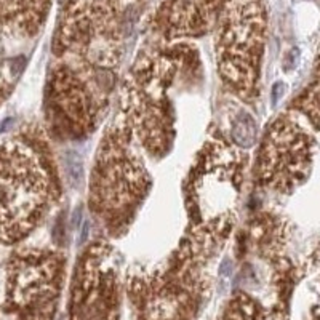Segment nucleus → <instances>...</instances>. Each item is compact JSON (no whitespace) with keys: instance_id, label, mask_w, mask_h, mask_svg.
<instances>
[{"instance_id":"f03ea898","label":"nucleus","mask_w":320,"mask_h":320,"mask_svg":"<svg viewBox=\"0 0 320 320\" xmlns=\"http://www.w3.org/2000/svg\"><path fill=\"white\" fill-rule=\"evenodd\" d=\"M59 290V267L53 256L26 252L10 263L7 307L13 320H51Z\"/></svg>"},{"instance_id":"f257e3e1","label":"nucleus","mask_w":320,"mask_h":320,"mask_svg":"<svg viewBox=\"0 0 320 320\" xmlns=\"http://www.w3.org/2000/svg\"><path fill=\"white\" fill-rule=\"evenodd\" d=\"M48 202V178L39 154L12 140L0 148V244H15L36 228Z\"/></svg>"},{"instance_id":"20e7f679","label":"nucleus","mask_w":320,"mask_h":320,"mask_svg":"<svg viewBox=\"0 0 320 320\" xmlns=\"http://www.w3.org/2000/svg\"><path fill=\"white\" fill-rule=\"evenodd\" d=\"M244 309H232L231 310V315L228 320H247V312H248V309H245L247 306H242Z\"/></svg>"},{"instance_id":"7ed1b4c3","label":"nucleus","mask_w":320,"mask_h":320,"mask_svg":"<svg viewBox=\"0 0 320 320\" xmlns=\"http://www.w3.org/2000/svg\"><path fill=\"white\" fill-rule=\"evenodd\" d=\"M236 127L242 128V132H236V140L239 141V144L242 146H252L255 143V133H256V128H255V122L248 116H242Z\"/></svg>"}]
</instances>
